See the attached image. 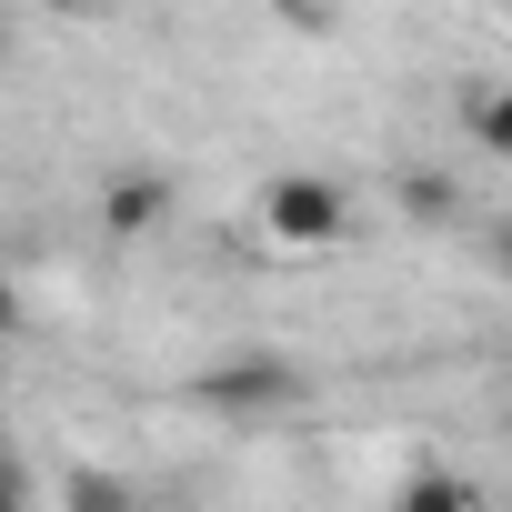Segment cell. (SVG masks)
Instances as JSON below:
<instances>
[{"label": "cell", "instance_id": "obj_1", "mask_svg": "<svg viewBox=\"0 0 512 512\" xmlns=\"http://www.w3.org/2000/svg\"><path fill=\"white\" fill-rule=\"evenodd\" d=\"M262 231L282 251H342L352 241V191L332 171H282V181H262Z\"/></svg>", "mask_w": 512, "mask_h": 512}, {"label": "cell", "instance_id": "obj_2", "mask_svg": "<svg viewBox=\"0 0 512 512\" xmlns=\"http://www.w3.org/2000/svg\"><path fill=\"white\" fill-rule=\"evenodd\" d=\"M191 402L221 412V422H262V412L302 402V362H292V352H231V362H201V372H191Z\"/></svg>", "mask_w": 512, "mask_h": 512}, {"label": "cell", "instance_id": "obj_3", "mask_svg": "<svg viewBox=\"0 0 512 512\" xmlns=\"http://www.w3.org/2000/svg\"><path fill=\"white\" fill-rule=\"evenodd\" d=\"M161 211H171L161 171H121V181H101V231H111V241H151Z\"/></svg>", "mask_w": 512, "mask_h": 512}, {"label": "cell", "instance_id": "obj_4", "mask_svg": "<svg viewBox=\"0 0 512 512\" xmlns=\"http://www.w3.org/2000/svg\"><path fill=\"white\" fill-rule=\"evenodd\" d=\"M402 512H482V482H462V472H432V462H422V472L402 482Z\"/></svg>", "mask_w": 512, "mask_h": 512}, {"label": "cell", "instance_id": "obj_5", "mask_svg": "<svg viewBox=\"0 0 512 512\" xmlns=\"http://www.w3.org/2000/svg\"><path fill=\"white\" fill-rule=\"evenodd\" d=\"M462 121H472V141H482V151H502V141H512V101H502V81H492V71L462 91Z\"/></svg>", "mask_w": 512, "mask_h": 512}, {"label": "cell", "instance_id": "obj_6", "mask_svg": "<svg viewBox=\"0 0 512 512\" xmlns=\"http://www.w3.org/2000/svg\"><path fill=\"white\" fill-rule=\"evenodd\" d=\"M402 211L412 221H462V181L452 171H402Z\"/></svg>", "mask_w": 512, "mask_h": 512}, {"label": "cell", "instance_id": "obj_7", "mask_svg": "<svg viewBox=\"0 0 512 512\" xmlns=\"http://www.w3.org/2000/svg\"><path fill=\"white\" fill-rule=\"evenodd\" d=\"M61 502H71V512H141V492H131L121 472H71Z\"/></svg>", "mask_w": 512, "mask_h": 512}, {"label": "cell", "instance_id": "obj_8", "mask_svg": "<svg viewBox=\"0 0 512 512\" xmlns=\"http://www.w3.org/2000/svg\"><path fill=\"white\" fill-rule=\"evenodd\" d=\"M21 332V282H0V342Z\"/></svg>", "mask_w": 512, "mask_h": 512}, {"label": "cell", "instance_id": "obj_9", "mask_svg": "<svg viewBox=\"0 0 512 512\" xmlns=\"http://www.w3.org/2000/svg\"><path fill=\"white\" fill-rule=\"evenodd\" d=\"M0 512H21V472L11 462H0Z\"/></svg>", "mask_w": 512, "mask_h": 512}]
</instances>
